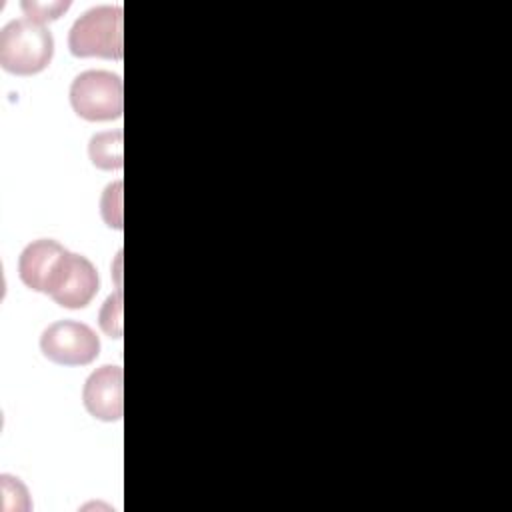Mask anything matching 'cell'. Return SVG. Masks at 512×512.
Wrapping results in <instances>:
<instances>
[{
    "label": "cell",
    "mask_w": 512,
    "mask_h": 512,
    "mask_svg": "<svg viewBox=\"0 0 512 512\" xmlns=\"http://www.w3.org/2000/svg\"><path fill=\"white\" fill-rule=\"evenodd\" d=\"M124 372L120 366L104 364L96 368L84 382L82 402L90 416L116 422L124 414V396H122Z\"/></svg>",
    "instance_id": "6"
},
{
    "label": "cell",
    "mask_w": 512,
    "mask_h": 512,
    "mask_svg": "<svg viewBox=\"0 0 512 512\" xmlns=\"http://www.w3.org/2000/svg\"><path fill=\"white\" fill-rule=\"evenodd\" d=\"M70 6V2H22L20 8L26 12L28 18L38 20V22H46V20H56L60 18L62 12H66Z\"/></svg>",
    "instance_id": "11"
},
{
    "label": "cell",
    "mask_w": 512,
    "mask_h": 512,
    "mask_svg": "<svg viewBox=\"0 0 512 512\" xmlns=\"http://www.w3.org/2000/svg\"><path fill=\"white\" fill-rule=\"evenodd\" d=\"M70 106L88 122L120 118L124 110L122 78L108 70L80 72L70 86Z\"/></svg>",
    "instance_id": "3"
},
{
    "label": "cell",
    "mask_w": 512,
    "mask_h": 512,
    "mask_svg": "<svg viewBox=\"0 0 512 512\" xmlns=\"http://www.w3.org/2000/svg\"><path fill=\"white\" fill-rule=\"evenodd\" d=\"M54 56L52 32L28 16L14 18L0 30V66L16 76L42 72Z\"/></svg>",
    "instance_id": "1"
},
{
    "label": "cell",
    "mask_w": 512,
    "mask_h": 512,
    "mask_svg": "<svg viewBox=\"0 0 512 512\" xmlns=\"http://www.w3.org/2000/svg\"><path fill=\"white\" fill-rule=\"evenodd\" d=\"M70 250L52 238H40L30 242L18 258V276L34 292L48 294L58 284Z\"/></svg>",
    "instance_id": "5"
},
{
    "label": "cell",
    "mask_w": 512,
    "mask_h": 512,
    "mask_svg": "<svg viewBox=\"0 0 512 512\" xmlns=\"http://www.w3.org/2000/svg\"><path fill=\"white\" fill-rule=\"evenodd\" d=\"M122 6H94L80 14L70 32L68 48L76 58L122 60Z\"/></svg>",
    "instance_id": "2"
},
{
    "label": "cell",
    "mask_w": 512,
    "mask_h": 512,
    "mask_svg": "<svg viewBox=\"0 0 512 512\" xmlns=\"http://www.w3.org/2000/svg\"><path fill=\"white\" fill-rule=\"evenodd\" d=\"M98 286L100 280L96 266L86 256L70 252L64 272L54 290L50 292V298L62 308L78 310L92 302V298L98 292Z\"/></svg>",
    "instance_id": "7"
},
{
    "label": "cell",
    "mask_w": 512,
    "mask_h": 512,
    "mask_svg": "<svg viewBox=\"0 0 512 512\" xmlns=\"http://www.w3.org/2000/svg\"><path fill=\"white\" fill-rule=\"evenodd\" d=\"M100 210H102L104 222L110 228H116V230L122 228V180L106 186L102 194Z\"/></svg>",
    "instance_id": "9"
},
{
    "label": "cell",
    "mask_w": 512,
    "mask_h": 512,
    "mask_svg": "<svg viewBox=\"0 0 512 512\" xmlns=\"http://www.w3.org/2000/svg\"><path fill=\"white\" fill-rule=\"evenodd\" d=\"M90 162L100 170H120L122 160V130L98 132L88 144Z\"/></svg>",
    "instance_id": "8"
},
{
    "label": "cell",
    "mask_w": 512,
    "mask_h": 512,
    "mask_svg": "<svg viewBox=\"0 0 512 512\" xmlns=\"http://www.w3.org/2000/svg\"><path fill=\"white\" fill-rule=\"evenodd\" d=\"M100 326L110 338H122V292L106 298L100 310Z\"/></svg>",
    "instance_id": "10"
},
{
    "label": "cell",
    "mask_w": 512,
    "mask_h": 512,
    "mask_svg": "<svg viewBox=\"0 0 512 512\" xmlns=\"http://www.w3.org/2000/svg\"><path fill=\"white\" fill-rule=\"evenodd\" d=\"M42 354L60 366H86L100 354L96 332L76 320H58L40 336Z\"/></svg>",
    "instance_id": "4"
}]
</instances>
